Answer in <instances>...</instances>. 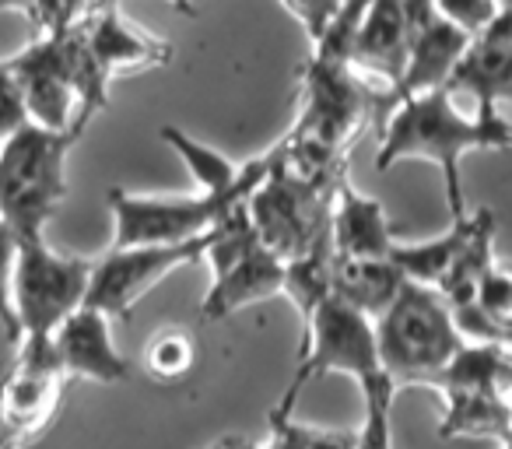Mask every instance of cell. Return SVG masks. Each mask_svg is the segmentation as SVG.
<instances>
[{"mask_svg":"<svg viewBox=\"0 0 512 449\" xmlns=\"http://www.w3.org/2000/svg\"><path fill=\"white\" fill-rule=\"evenodd\" d=\"M512 127L505 113H460L449 88L407 95L379 116L376 169L390 172L407 158L432 162L442 172L449 218H463V179L460 162L470 151H505Z\"/></svg>","mask_w":512,"mask_h":449,"instance_id":"1","label":"cell"},{"mask_svg":"<svg viewBox=\"0 0 512 449\" xmlns=\"http://www.w3.org/2000/svg\"><path fill=\"white\" fill-rule=\"evenodd\" d=\"M78 134L29 123L0 141V221L18 239L46 236L67 197V155Z\"/></svg>","mask_w":512,"mask_h":449,"instance_id":"2","label":"cell"},{"mask_svg":"<svg viewBox=\"0 0 512 449\" xmlns=\"http://www.w3.org/2000/svg\"><path fill=\"white\" fill-rule=\"evenodd\" d=\"M379 369L393 386H425L463 344L446 299L435 288L404 281L397 299L372 320Z\"/></svg>","mask_w":512,"mask_h":449,"instance_id":"3","label":"cell"},{"mask_svg":"<svg viewBox=\"0 0 512 449\" xmlns=\"http://www.w3.org/2000/svg\"><path fill=\"white\" fill-rule=\"evenodd\" d=\"M330 200L334 193L295 176L281 162V151L274 144V162L249 190L246 214L256 239L288 264L330 236Z\"/></svg>","mask_w":512,"mask_h":449,"instance_id":"4","label":"cell"},{"mask_svg":"<svg viewBox=\"0 0 512 449\" xmlns=\"http://www.w3.org/2000/svg\"><path fill=\"white\" fill-rule=\"evenodd\" d=\"M88 278H92V260L57 253L46 236L18 239L15 267H11V309L18 334L50 337L74 309L85 306Z\"/></svg>","mask_w":512,"mask_h":449,"instance_id":"5","label":"cell"},{"mask_svg":"<svg viewBox=\"0 0 512 449\" xmlns=\"http://www.w3.org/2000/svg\"><path fill=\"white\" fill-rule=\"evenodd\" d=\"M330 372H344L355 383L379 376V355H376V334H372V320L362 316L358 309L344 306L341 299L330 295L313 316V327L299 341V355H295V372L288 379L285 393L274 404L271 414L285 418L295 414V404L313 386L316 379L330 376Z\"/></svg>","mask_w":512,"mask_h":449,"instance_id":"6","label":"cell"},{"mask_svg":"<svg viewBox=\"0 0 512 449\" xmlns=\"http://www.w3.org/2000/svg\"><path fill=\"white\" fill-rule=\"evenodd\" d=\"M249 190L235 193H193V197H144L127 193L120 186L109 190V218H113V239L109 246H162V243H190L200 239L239 207Z\"/></svg>","mask_w":512,"mask_h":449,"instance_id":"7","label":"cell"},{"mask_svg":"<svg viewBox=\"0 0 512 449\" xmlns=\"http://www.w3.org/2000/svg\"><path fill=\"white\" fill-rule=\"evenodd\" d=\"M67 383L50 337H22L15 365L0 379V449H29L43 439L64 407Z\"/></svg>","mask_w":512,"mask_h":449,"instance_id":"8","label":"cell"},{"mask_svg":"<svg viewBox=\"0 0 512 449\" xmlns=\"http://www.w3.org/2000/svg\"><path fill=\"white\" fill-rule=\"evenodd\" d=\"M299 85V116L288 130L292 137H309L327 148L348 151L372 123L376 92L351 64L309 57L299 71Z\"/></svg>","mask_w":512,"mask_h":449,"instance_id":"9","label":"cell"},{"mask_svg":"<svg viewBox=\"0 0 512 449\" xmlns=\"http://www.w3.org/2000/svg\"><path fill=\"white\" fill-rule=\"evenodd\" d=\"M211 232L190 243H162V246H109L99 260H92L85 306L106 313L109 320H130L134 306L172 271H183L204 260Z\"/></svg>","mask_w":512,"mask_h":449,"instance_id":"10","label":"cell"},{"mask_svg":"<svg viewBox=\"0 0 512 449\" xmlns=\"http://www.w3.org/2000/svg\"><path fill=\"white\" fill-rule=\"evenodd\" d=\"M467 39L470 36H463L432 8V0H407L404 67H400V78L390 88H383V95H376V113L383 116L386 106L407 99V95L446 88L449 71L460 60Z\"/></svg>","mask_w":512,"mask_h":449,"instance_id":"11","label":"cell"},{"mask_svg":"<svg viewBox=\"0 0 512 449\" xmlns=\"http://www.w3.org/2000/svg\"><path fill=\"white\" fill-rule=\"evenodd\" d=\"M15 74L18 88L25 95L32 123L46 130H67L78 134V99H74L71 78H67L64 36H39L22 53L4 60Z\"/></svg>","mask_w":512,"mask_h":449,"instance_id":"12","label":"cell"},{"mask_svg":"<svg viewBox=\"0 0 512 449\" xmlns=\"http://www.w3.org/2000/svg\"><path fill=\"white\" fill-rule=\"evenodd\" d=\"M449 92H463L477 102L474 113H502L512 99V8L467 39L460 60L446 81Z\"/></svg>","mask_w":512,"mask_h":449,"instance_id":"13","label":"cell"},{"mask_svg":"<svg viewBox=\"0 0 512 449\" xmlns=\"http://www.w3.org/2000/svg\"><path fill=\"white\" fill-rule=\"evenodd\" d=\"M81 36L92 53V60L99 64V71L106 74V81L113 85L123 74L137 71H155V67L172 64L176 46L165 39L151 36V32L137 29L134 22H127L120 11V4H102L85 25Z\"/></svg>","mask_w":512,"mask_h":449,"instance_id":"14","label":"cell"},{"mask_svg":"<svg viewBox=\"0 0 512 449\" xmlns=\"http://www.w3.org/2000/svg\"><path fill=\"white\" fill-rule=\"evenodd\" d=\"M50 348L67 379L113 386L127 379V358L113 344V320L92 306H81L50 334Z\"/></svg>","mask_w":512,"mask_h":449,"instance_id":"15","label":"cell"},{"mask_svg":"<svg viewBox=\"0 0 512 449\" xmlns=\"http://www.w3.org/2000/svg\"><path fill=\"white\" fill-rule=\"evenodd\" d=\"M281 285H285V260L274 257L264 243H253L239 257H232L218 271H211V288H207L204 302H200V320H228L232 313L253 306V302L281 295Z\"/></svg>","mask_w":512,"mask_h":449,"instance_id":"16","label":"cell"},{"mask_svg":"<svg viewBox=\"0 0 512 449\" xmlns=\"http://www.w3.org/2000/svg\"><path fill=\"white\" fill-rule=\"evenodd\" d=\"M393 229L386 218V207L376 197H365L351 186V179H341L330 200V246L334 257L344 260H379L390 257Z\"/></svg>","mask_w":512,"mask_h":449,"instance_id":"17","label":"cell"},{"mask_svg":"<svg viewBox=\"0 0 512 449\" xmlns=\"http://www.w3.org/2000/svg\"><path fill=\"white\" fill-rule=\"evenodd\" d=\"M404 39L407 0H369L351 46V67L390 88L404 67Z\"/></svg>","mask_w":512,"mask_h":449,"instance_id":"18","label":"cell"},{"mask_svg":"<svg viewBox=\"0 0 512 449\" xmlns=\"http://www.w3.org/2000/svg\"><path fill=\"white\" fill-rule=\"evenodd\" d=\"M428 390H474V393H512V351L498 341H463L446 365L428 379Z\"/></svg>","mask_w":512,"mask_h":449,"instance_id":"19","label":"cell"},{"mask_svg":"<svg viewBox=\"0 0 512 449\" xmlns=\"http://www.w3.org/2000/svg\"><path fill=\"white\" fill-rule=\"evenodd\" d=\"M442 404V439H512V400L474 390H432Z\"/></svg>","mask_w":512,"mask_h":449,"instance_id":"20","label":"cell"},{"mask_svg":"<svg viewBox=\"0 0 512 449\" xmlns=\"http://www.w3.org/2000/svg\"><path fill=\"white\" fill-rule=\"evenodd\" d=\"M404 274L390 257L379 260H344L334 257V278H330V295L344 306L358 309L362 316L376 320L404 288Z\"/></svg>","mask_w":512,"mask_h":449,"instance_id":"21","label":"cell"},{"mask_svg":"<svg viewBox=\"0 0 512 449\" xmlns=\"http://www.w3.org/2000/svg\"><path fill=\"white\" fill-rule=\"evenodd\" d=\"M474 232H470V239L463 243V250L456 253V260L449 264L446 278L435 285V292L446 299V306H467V302H474V292L477 285H481V278L491 271V264H495V214L488 211V207H481V211H474Z\"/></svg>","mask_w":512,"mask_h":449,"instance_id":"22","label":"cell"},{"mask_svg":"<svg viewBox=\"0 0 512 449\" xmlns=\"http://www.w3.org/2000/svg\"><path fill=\"white\" fill-rule=\"evenodd\" d=\"M474 218L477 214H463V218L449 221V229L442 236L428 239V243H393L390 260L400 267L407 281L414 285H428L435 288L442 278H446L449 264L456 260V253L463 250V243L474 232Z\"/></svg>","mask_w":512,"mask_h":449,"instance_id":"23","label":"cell"},{"mask_svg":"<svg viewBox=\"0 0 512 449\" xmlns=\"http://www.w3.org/2000/svg\"><path fill=\"white\" fill-rule=\"evenodd\" d=\"M362 390V428H358L355 449H393V397L397 386L379 376L358 383Z\"/></svg>","mask_w":512,"mask_h":449,"instance_id":"24","label":"cell"},{"mask_svg":"<svg viewBox=\"0 0 512 449\" xmlns=\"http://www.w3.org/2000/svg\"><path fill=\"white\" fill-rule=\"evenodd\" d=\"M193 362H197V341L190 330H162L144 348V369L158 383H179L183 376H190Z\"/></svg>","mask_w":512,"mask_h":449,"instance_id":"25","label":"cell"},{"mask_svg":"<svg viewBox=\"0 0 512 449\" xmlns=\"http://www.w3.org/2000/svg\"><path fill=\"white\" fill-rule=\"evenodd\" d=\"M274 449H355L358 428H320V425H302L295 421V414H271L267 418Z\"/></svg>","mask_w":512,"mask_h":449,"instance_id":"26","label":"cell"},{"mask_svg":"<svg viewBox=\"0 0 512 449\" xmlns=\"http://www.w3.org/2000/svg\"><path fill=\"white\" fill-rule=\"evenodd\" d=\"M106 0H32L29 15L39 36H67V32L81 29Z\"/></svg>","mask_w":512,"mask_h":449,"instance_id":"27","label":"cell"},{"mask_svg":"<svg viewBox=\"0 0 512 449\" xmlns=\"http://www.w3.org/2000/svg\"><path fill=\"white\" fill-rule=\"evenodd\" d=\"M474 306L488 316L495 327L512 334V274L502 264H491V271L481 278L474 292Z\"/></svg>","mask_w":512,"mask_h":449,"instance_id":"28","label":"cell"},{"mask_svg":"<svg viewBox=\"0 0 512 449\" xmlns=\"http://www.w3.org/2000/svg\"><path fill=\"white\" fill-rule=\"evenodd\" d=\"M432 8L449 25H456L463 36H477V32L495 22L498 11L509 8V0H432Z\"/></svg>","mask_w":512,"mask_h":449,"instance_id":"29","label":"cell"},{"mask_svg":"<svg viewBox=\"0 0 512 449\" xmlns=\"http://www.w3.org/2000/svg\"><path fill=\"white\" fill-rule=\"evenodd\" d=\"M32 116L29 106H25V95L18 88L11 67L0 60V141H8L11 134H18L22 127H29Z\"/></svg>","mask_w":512,"mask_h":449,"instance_id":"30","label":"cell"},{"mask_svg":"<svg viewBox=\"0 0 512 449\" xmlns=\"http://www.w3.org/2000/svg\"><path fill=\"white\" fill-rule=\"evenodd\" d=\"M15 250H18V236L0 221V327L8 334L11 344H18V320L15 309H11V267H15Z\"/></svg>","mask_w":512,"mask_h":449,"instance_id":"31","label":"cell"},{"mask_svg":"<svg viewBox=\"0 0 512 449\" xmlns=\"http://www.w3.org/2000/svg\"><path fill=\"white\" fill-rule=\"evenodd\" d=\"M278 4L302 25V29H306L309 43H316V39L323 36L330 18H334L337 8H341V0H278Z\"/></svg>","mask_w":512,"mask_h":449,"instance_id":"32","label":"cell"},{"mask_svg":"<svg viewBox=\"0 0 512 449\" xmlns=\"http://www.w3.org/2000/svg\"><path fill=\"white\" fill-rule=\"evenodd\" d=\"M225 449H274L271 439L256 442V439H242V435H225Z\"/></svg>","mask_w":512,"mask_h":449,"instance_id":"33","label":"cell"},{"mask_svg":"<svg viewBox=\"0 0 512 449\" xmlns=\"http://www.w3.org/2000/svg\"><path fill=\"white\" fill-rule=\"evenodd\" d=\"M165 4L176 8L179 15H197V4H193V0H165Z\"/></svg>","mask_w":512,"mask_h":449,"instance_id":"34","label":"cell"},{"mask_svg":"<svg viewBox=\"0 0 512 449\" xmlns=\"http://www.w3.org/2000/svg\"><path fill=\"white\" fill-rule=\"evenodd\" d=\"M29 4L32 0H0V11H22V15H29Z\"/></svg>","mask_w":512,"mask_h":449,"instance_id":"35","label":"cell"},{"mask_svg":"<svg viewBox=\"0 0 512 449\" xmlns=\"http://www.w3.org/2000/svg\"><path fill=\"white\" fill-rule=\"evenodd\" d=\"M207 449H225V439H218L214 446H207Z\"/></svg>","mask_w":512,"mask_h":449,"instance_id":"36","label":"cell"},{"mask_svg":"<svg viewBox=\"0 0 512 449\" xmlns=\"http://www.w3.org/2000/svg\"><path fill=\"white\" fill-rule=\"evenodd\" d=\"M498 449H512V439L509 442H498Z\"/></svg>","mask_w":512,"mask_h":449,"instance_id":"37","label":"cell"},{"mask_svg":"<svg viewBox=\"0 0 512 449\" xmlns=\"http://www.w3.org/2000/svg\"><path fill=\"white\" fill-rule=\"evenodd\" d=\"M106 4H120V0H106Z\"/></svg>","mask_w":512,"mask_h":449,"instance_id":"38","label":"cell"}]
</instances>
